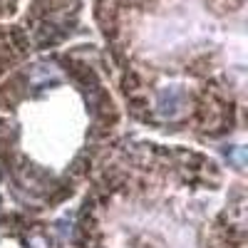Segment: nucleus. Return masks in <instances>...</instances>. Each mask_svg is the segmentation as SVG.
Listing matches in <instances>:
<instances>
[{
  "instance_id": "f257e3e1",
  "label": "nucleus",
  "mask_w": 248,
  "mask_h": 248,
  "mask_svg": "<svg viewBox=\"0 0 248 248\" xmlns=\"http://www.w3.org/2000/svg\"><path fill=\"white\" fill-rule=\"evenodd\" d=\"M184 107V92L176 90V87H167L159 92V99H156V109L161 117H176Z\"/></svg>"
}]
</instances>
